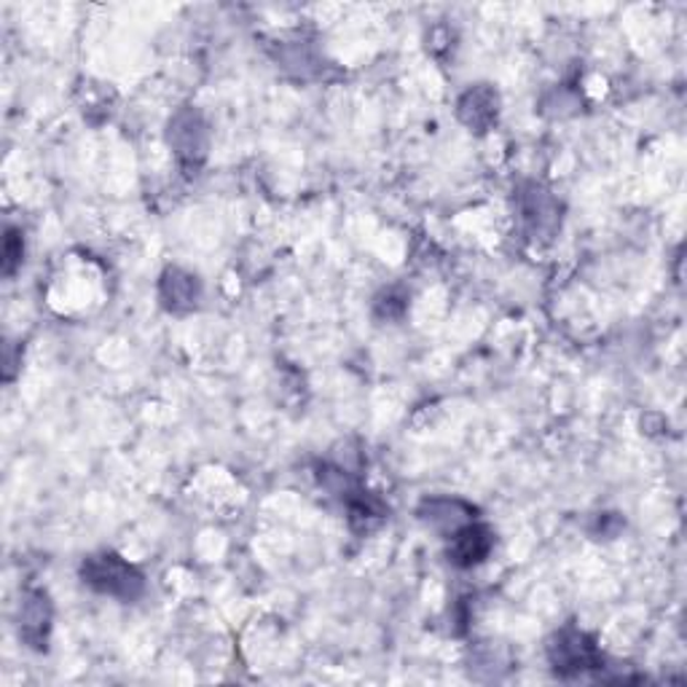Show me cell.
Wrapping results in <instances>:
<instances>
[{"label": "cell", "mask_w": 687, "mask_h": 687, "mask_svg": "<svg viewBox=\"0 0 687 687\" xmlns=\"http://www.w3.org/2000/svg\"><path fill=\"white\" fill-rule=\"evenodd\" d=\"M82 578L89 588L105 597L121 599V602H132L146 588L140 569L124 561L116 554H95L84 561Z\"/></svg>", "instance_id": "6da1fadb"}, {"label": "cell", "mask_w": 687, "mask_h": 687, "mask_svg": "<svg viewBox=\"0 0 687 687\" xmlns=\"http://www.w3.org/2000/svg\"><path fill=\"white\" fill-rule=\"evenodd\" d=\"M548 658L561 677L586 674L591 668L602 666L604 661L602 653L591 642V636H586L578 629H561L559 634H554L548 645Z\"/></svg>", "instance_id": "7a4b0ae2"}, {"label": "cell", "mask_w": 687, "mask_h": 687, "mask_svg": "<svg viewBox=\"0 0 687 687\" xmlns=\"http://www.w3.org/2000/svg\"><path fill=\"white\" fill-rule=\"evenodd\" d=\"M170 142L175 148V157L185 167H196L207 153V132L196 110H181L170 124Z\"/></svg>", "instance_id": "3957f363"}, {"label": "cell", "mask_w": 687, "mask_h": 687, "mask_svg": "<svg viewBox=\"0 0 687 687\" xmlns=\"http://www.w3.org/2000/svg\"><path fill=\"white\" fill-rule=\"evenodd\" d=\"M449 540H451L449 559L454 561L457 567L481 565L494 546L492 532H489L484 524H475V522H470L462 526V529H457Z\"/></svg>", "instance_id": "277c9868"}, {"label": "cell", "mask_w": 687, "mask_h": 687, "mask_svg": "<svg viewBox=\"0 0 687 687\" xmlns=\"http://www.w3.org/2000/svg\"><path fill=\"white\" fill-rule=\"evenodd\" d=\"M49 629H52V604H49L46 593H28L20 610V636L30 647L46 650Z\"/></svg>", "instance_id": "5b68a950"}, {"label": "cell", "mask_w": 687, "mask_h": 687, "mask_svg": "<svg viewBox=\"0 0 687 687\" xmlns=\"http://www.w3.org/2000/svg\"><path fill=\"white\" fill-rule=\"evenodd\" d=\"M419 516H422V522L441 529L446 537H451L457 529H462L475 518L473 507L462 503V500H427L419 507Z\"/></svg>", "instance_id": "8992f818"}, {"label": "cell", "mask_w": 687, "mask_h": 687, "mask_svg": "<svg viewBox=\"0 0 687 687\" xmlns=\"http://www.w3.org/2000/svg\"><path fill=\"white\" fill-rule=\"evenodd\" d=\"M159 293H162L164 307L170 309V312H189V309H194L196 301H200L202 288L194 275H185L181 269H167Z\"/></svg>", "instance_id": "52a82bcc"}, {"label": "cell", "mask_w": 687, "mask_h": 687, "mask_svg": "<svg viewBox=\"0 0 687 687\" xmlns=\"http://www.w3.org/2000/svg\"><path fill=\"white\" fill-rule=\"evenodd\" d=\"M460 119L479 132L492 127L497 121V92L489 86H473L460 100Z\"/></svg>", "instance_id": "ba28073f"}, {"label": "cell", "mask_w": 687, "mask_h": 687, "mask_svg": "<svg viewBox=\"0 0 687 687\" xmlns=\"http://www.w3.org/2000/svg\"><path fill=\"white\" fill-rule=\"evenodd\" d=\"M22 234L14 232V228H9V234H6V245H3V271L6 275H14V269L20 266L22 261Z\"/></svg>", "instance_id": "9c48e42d"}]
</instances>
